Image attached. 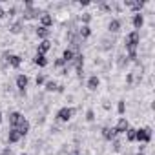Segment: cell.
Here are the masks:
<instances>
[{"mask_svg":"<svg viewBox=\"0 0 155 155\" xmlns=\"http://www.w3.org/2000/svg\"><path fill=\"white\" fill-rule=\"evenodd\" d=\"M139 44H140L139 31H131V33L126 35V38H124V48H126V53H128L126 58H130V60L137 58V48H139Z\"/></svg>","mask_w":155,"mask_h":155,"instance_id":"1","label":"cell"},{"mask_svg":"<svg viewBox=\"0 0 155 155\" xmlns=\"http://www.w3.org/2000/svg\"><path fill=\"white\" fill-rule=\"evenodd\" d=\"M135 140H139L140 144H148L151 140V128H139V130H135Z\"/></svg>","mask_w":155,"mask_h":155,"instance_id":"2","label":"cell"},{"mask_svg":"<svg viewBox=\"0 0 155 155\" xmlns=\"http://www.w3.org/2000/svg\"><path fill=\"white\" fill-rule=\"evenodd\" d=\"M73 113H75V110H73V108L64 106V108H60V110L57 111V120H60V122H68V120L73 117Z\"/></svg>","mask_w":155,"mask_h":155,"instance_id":"3","label":"cell"},{"mask_svg":"<svg viewBox=\"0 0 155 155\" xmlns=\"http://www.w3.org/2000/svg\"><path fill=\"white\" fill-rule=\"evenodd\" d=\"M4 58H6V62H8L11 68H20V64H22V57H18V55L4 53Z\"/></svg>","mask_w":155,"mask_h":155,"instance_id":"4","label":"cell"},{"mask_svg":"<svg viewBox=\"0 0 155 155\" xmlns=\"http://www.w3.org/2000/svg\"><path fill=\"white\" fill-rule=\"evenodd\" d=\"M15 82H17V90H18L20 93H24V91H26V88H28L29 79H28V75H24V73H22V75H18V77H17V81H15Z\"/></svg>","mask_w":155,"mask_h":155,"instance_id":"5","label":"cell"},{"mask_svg":"<svg viewBox=\"0 0 155 155\" xmlns=\"http://www.w3.org/2000/svg\"><path fill=\"white\" fill-rule=\"evenodd\" d=\"M130 128V122H128V119L126 117H120L119 120H117V126H115V131H117V135H122V133H126V130Z\"/></svg>","mask_w":155,"mask_h":155,"instance_id":"6","label":"cell"},{"mask_svg":"<svg viewBox=\"0 0 155 155\" xmlns=\"http://www.w3.org/2000/svg\"><path fill=\"white\" fill-rule=\"evenodd\" d=\"M22 120H24V115L20 111H11L9 113V124H11V128H17Z\"/></svg>","mask_w":155,"mask_h":155,"instance_id":"7","label":"cell"},{"mask_svg":"<svg viewBox=\"0 0 155 155\" xmlns=\"http://www.w3.org/2000/svg\"><path fill=\"white\" fill-rule=\"evenodd\" d=\"M40 26L49 29V28L53 26V17H51L49 13H40Z\"/></svg>","mask_w":155,"mask_h":155,"instance_id":"8","label":"cell"},{"mask_svg":"<svg viewBox=\"0 0 155 155\" xmlns=\"http://www.w3.org/2000/svg\"><path fill=\"white\" fill-rule=\"evenodd\" d=\"M131 24H133L135 31H137V29H140V28L144 26V15H142V13H135V15H133V18H131Z\"/></svg>","mask_w":155,"mask_h":155,"instance_id":"9","label":"cell"},{"mask_svg":"<svg viewBox=\"0 0 155 155\" xmlns=\"http://www.w3.org/2000/svg\"><path fill=\"white\" fill-rule=\"evenodd\" d=\"M102 137H104L106 140H115V139H117V131H115V128H110V126L102 128Z\"/></svg>","mask_w":155,"mask_h":155,"instance_id":"10","label":"cell"},{"mask_svg":"<svg viewBox=\"0 0 155 155\" xmlns=\"http://www.w3.org/2000/svg\"><path fill=\"white\" fill-rule=\"evenodd\" d=\"M75 55H77V53H75L71 48H68V49H64V53H62V57H60V58H62V60L66 62V66H68V64H71V62H73Z\"/></svg>","mask_w":155,"mask_h":155,"instance_id":"11","label":"cell"},{"mask_svg":"<svg viewBox=\"0 0 155 155\" xmlns=\"http://www.w3.org/2000/svg\"><path fill=\"white\" fill-rule=\"evenodd\" d=\"M20 139H22V135L18 133V130H17V128H11V130H9V135H8L9 144H15V142H18Z\"/></svg>","mask_w":155,"mask_h":155,"instance_id":"12","label":"cell"},{"mask_svg":"<svg viewBox=\"0 0 155 155\" xmlns=\"http://www.w3.org/2000/svg\"><path fill=\"white\" fill-rule=\"evenodd\" d=\"M49 49H51V42H49V40H42V42L38 44V48H37V53H38V55H46Z\"/></svg>","mask_w":155,"mask_h":155,"instance_id":"13","label":"cell"},{"mask_svg":"<svg viewBox=\"0 0 155 155\" xmlns=\"http://www.w3.org/2000/svg\"><path fill=\"white\" fill-rule=\"evenodd\" d=\"M35 33H37V37H38V38H42V40H48V37H49V33H51V31H49L48 28H42V26H38V28L35 29Z\"/></svg>","mask_w":155,"mask_h":155,"instance_id":"14","label":"cell"},{"mask_svg":"<svg viewBox=\"0 0 155 155\" xmlns=\"http://www.w3.org/2000/svg\"><path fill=\"white\" fill-rule=\"evenodd\" d=\"M17 130H18V133H20L22 137H26V135L29 133V122H28V120L24 119V120H22V122H20L18 126H17Z\"/></svg>","mask_w":155,"mask_h":155,"instance_id":"15","label":"cell"},{"mask_svg":"<svg viewBox=\"0 0 155 155\" xmlns=\"http://www.w3.org/2000/svg\"><path fill=\"white\" fill-rule=\"evenodd\" d=\"M99 84H101V81H99L97 75H93V77H90V79H88V90L95 91V90L99 88Z\"/></svg>","mask_w":155,"mask_h":155,"instance_id":"16","label":"cell"},{"mask_svg":"<svg viewBox=\"0 0 155 155\" xmlns=\"http://www.w3.org/2000/svg\"><path fill=\"white\" fill-rule=\"evenodd\" d=\"M33 64H37V66H40V68H44V66H48V58H46V55H35L33 57Z\"/></svg>","mask_w":155,"mask_h":155,"instance_id":"17","label":"cell"},{"mask_svg":"<svg viewBox=\"0 0 155 155\" xmlns=\"http://www.w3.org/2000/svg\"><path fill=\"white\" fill-rule=\"evenodd\" d=\"M108 29H110L111 33H117V31L120 29V20H119V18H111L110 24H108Z\"/></svg>","mask_w":155,"mask_h":155,"instance_id":"18","label":"cell"},{"mask_svg":"<svg viewBox=\"0 0 155 155\" xmlns=\"http://www.w3.org/2000/svg\"><path fill=\"white\" fill-rule=\"evenodd\" d=\"M90 35H91V28H90V26H84V24H82V26L79 28V37H81V38H88Z\"/></svg>","mask_w":155,"mask_h":155,"instance_id":"19","label":"cell"},{"mask_svg":"<svg viewBox=\"0 0 155 155\" xmlns=\"http://www.w3.org/2000/svg\"><path fill=\"white\" fill-rule=\"evenodd\" d=\"M126 140L128 142H135V128H128L126 130Z\"/></svg>","mask_w":155,"mask_h":155,"instance_id":"20","label":"cell"},{"mask_svg":"<svg viewBox=\"0 0 155 155\" xmlns=\"http://www.w3.org/2000/svg\"><path fill=\"white\" fill-rule=\"evenodd\" d=\"M57 82L55 81H46V91H57Z\"/></svg>","mask_w":155,"mask_h":155,"instance_id":"21","label":"cell"},{"mask_svg":"<svg viewBox=\"0 0 155 155\" xmlns=\"http://www.w3.org/2000/svg\"><path fill=\"white\" fill-rule=\"evenodd\" d=\"M117 111H119V115H124V111H126V102H124V101H119Z\"/></svg>","mask_w":155,"mask_h":155,"instance_id":"22","label":"cell"},{"mask_svg":"<svg viewBox=\"0 0 155 155\" xmlns=\"http://www.w3.org/2000/svg\"><path fill=\"white\" fill-rule=\"evenodd\" d=\"M35 84L37 86H42V84H46V75H37V79H35Z\"/></svg>","mask_w":155,"mask_h":155,"instance_id":"23","label":"cell"},{"mask_svg":"<svg viewBox=\"0 0 155 155\" xmlns=\"http://www.w3.org/2000/svg\"><path fill=\"white\" fill-rule=\"evenodd\" d=\"M86 120H88V122H93V120H95V111H93V110H88V111H86Z\"/></svg>","mask_w":155,"mask_h":155,"instance_id":"24","label":"cell"},{"mask_svg":"<svg viewBox=\"0 0 155 155\" xmlns=\"http://www.w3.org/2000/svg\"><path fill=\"white\" fill-rule=\"evenodd\" d=\"M11 31H13V33H20V31H22V22L13 24V26H11Z\"/></svg>","mask_w":155,"mask_h":155,"instance_id":"25","label":"cell"},{"mask_svg":"<svg viewBox=\"0 0 155 155\" xmlns=\"http://www.w3.org/2000/svg\"><path fill=\"white\" fill-rule=\"evenodd\" d=\"M90 18H91V17H90V13H84V15H81V20L84 22V26H88V22H90Z\"/></svg>","mask_w":155,"mask_h":155,"instance_id":"26","label":"cell"},{"mask_svg":"<svg viewBox=\"0 0 155 155\" xmlns=\"http://www.w3.org/2000/svg\"><path fill=\"white\" fill-rule=\"evenodd\" d=\"M113 150H115V151H120V150H122V144H120L117 139L113 140Z\"/></svg>","mask_w":155,"mask_h":155,"instance_id":"27","label":"cell"},{"mask_svg":"<svg viewBox=\"0 0 155 155\" xmlns=\"http://www.w3.org/2000/svg\"><path fill=\"white\" fill-rule=\"evenodd\" d=\"M0 155H13V151H11V150H9V148H6V150H4V151H2V153H0Z\"/></svg>","mask_w":155,"mask_h":155,"instance_id":"28","label":"cell"},{"mask_svg":"<svg viewBox=\"0 0 155 155\" xmlns=\"http://www.w3.org/2000/svg\"><path fill=\"white\" fill-rule=\"evenodd\" d=\"M6 15H8V13H6V11H4V8H2V6H0V18H4V17H6Z\"/></svg>","mask_w":155,"mask_h":155,"instance_id":"29","label":"cell"},{"mask_svg":"<svg viewBox=\"0 0 155 155\" xmlns=\"http://www.w3.org/2000/svg\"><path fill=\"white\" fill-rule=\"evenodd\" d=\"M137 155H146V153H144V151H139V153H137Z\"/></svg>","mask_w":155,"mask_h":155,"instance_id":"30","label":"cell"},{"mask_svg":"<svg viewBox=\"0 0 155 155\" xmlns=\"http://www.w3.org/2000/svg\"><path fill=\"white\" fill-rule=\"evenodd\" d=\"M0 122H2V111H0Z\"/></svg>","mask_w":155,"mask_h":155,"instance_id":"31","label":"cell"},{"mask_svg":"<svg viewBox=\"0 0 155 155\" xmlns=\"http://www.w3.org/2000/svg\"><path fill=\"white\" fill-rule=\"evenodd\" d=\"M22 155H28V153H22Z\"/></svg>","mask_w":155,"mask_h":155,"instance_id":"32","label":"cell"}]
</instances>
